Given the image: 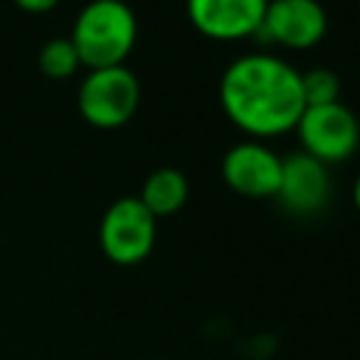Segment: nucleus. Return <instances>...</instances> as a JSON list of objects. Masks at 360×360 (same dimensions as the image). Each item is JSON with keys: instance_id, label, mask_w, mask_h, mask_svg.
<instances>
[{"instance_id": "obj_5", "label": "nucleus", "mask_w": 360, "mask_h": 360, "mask_svg": "<svg viewBox=\"0 0 360 360\" xmlns=\"http://www.w3.org/2000/svg\"><path fill=\"white\" fill-rule=\"evenodd\" d=\"M301 152L323 166L346 163L360 146V121L343 101L304 107L295 129Z\"/></svg>"}, {"instance_id": "obj_12", "label": "nucleus", "mask_w": 360, "mask_h": 360, "mask_svg": "<svg viewBox=\"0 0 360 360\" xmlns=\"http://www.w3.org/2000/svg\"><path fill=\"white\" fill-rule=\"evenodd\" d=\"M301 96L304 107L340 101V76L329 68H309L301 73Z\"/></svg>"}, {"instance_id": "obj_2", "label": "nucleus", "mask_w": 360, "mask_h": 360, "mask_svg": "<svg viewBox=\"0 0 360 360\" xmlns=\"http://www.w3.org/2000/svg\"><path fill=\"white\" fill-rule=\"evenodd\" d=\"M70 42L87 70L124 65L138 42V17L124 0H90L73 20Z\"/></svg>"}, {"instance_id": "obj_11", "label": "nucleus", "mask_w": 360, "mask_h": 360, "mask_svg": "<svg viewBox=\"0 0 360 360\" xmlns=\"http://www.w3.org/2000/svg\"><path fill=\"white\" fill-rule=\"evenodd\" d=\"M37 65H39V73L45 79H53V82H65V79H73L82 68V59L70 42V37H53L48 39L42 48H39V56H37Z\"/></svg>"}, {"instance_id": "obj_7", "label": "nucleus", "mask_w": 360, "mask_h": 360, "mask_svg": "<svg viewBox=\"0 0 360 360\" xmlns=\"http://www.w3.org/2000/svg\"><path fill=\"white\" fill-rule=\"evenodd\" d=\"M329 31L321 0H270L259 34L284 51H309Z\"/></svg>"}, {"instance_id": "obj_1", "label": "nucleus", "mask_w": 360, "mask_h": 360, "mask_svg": "<svg viewBox=\"0 0 360 360\" xmlns=\"http://www.w3.org/2000/svg\"><path fill=\"white\" fill-rule=\"evenodd\" d=\"M219 107L245 138H281L304 112L301 70L264 51L236 56L219 76Z\"/></svg>"}, {"instance_id": "obj_6", "label": "nucleus", "mask_w": 360, "mask_h": 360, "mask_svg": "<svg viewBox=\"0 0 360 360\" xmlns=\"http://www.w3.org/2000/svg\"><path fill=\"white\" fill-rule=\"evenodd\" d=\"M225 186L248 200H276L281 177V155L267 146V141L245 138L233 143L219 163Z\"/></svg>"}, {"instance_id": "obj_4", "label": "nucleus", "mask_w": 360, "mask_h": 360, "mask_svg": "<svg viewBox=\"0 0 360 360\" xmlns=\"http://www.w3.org/2000/svg\"><path fill=\"white\" fill-rule=\"evenodd\" d=\"M158 242V219L146 211V205L129 194L118 197L107 205L98 222V245L101 253L121 267L141 264Z\"/></svg>"}, {"instance_id": "obj_14", "label": "nucleus", "mask_w": 360, "mask_h": 360, "mask_svg": "<svg viewBox=\"0 0 360 360\" xmlns=\"http://www.w3.org/2000/svg\"><path fill=\"white\" fill-rule=\"evenodd\" d=\"M352 205H354V211L360 214V174H357L354 183H352Z\"/></svg>"}, {"instance_id": "obj_8", "label": "nucleus", "mask_w": 360, "mask_h": 360, "mask_svg": "<svg viewBox=\"0 0 360 360\" xmlns=\"http://www.w3.org/2000/svg\"><path fill=\"white\" fill-rule=\"evenodd\" d=\"M270 0H186L191 28L214 42H242L259 34Z\"/></svg>"}, {"instance_id": "obj_10", "label": "nucleus", "mask_w": 360, "mask_h": 360, "mask_svg": "<svg viewBox=\"0 0 360 360\" xmlns=\"http://www.w3.org/2000/svg\"><path fill=\"white\" fill-rule=\"evenodd\" d=\"M138 200L146 205V211L155 217V219H163V217H172L177 214L186 200H188V180L180 169L174 166H160L155 172L146 174L143 186H141V194Z\"/></svg>"}, {"instance_id": "obj_9", "label": "nucleus", "mask_w": 360, "mask_h": 360, "mask_svg": "<svg viewBox=\"0 0 360 360\" xmlns=\"http://www.w3.org/2000/svg\"><path fill=\"white\" fill-rule=\"evenodd\" d=\"M329 197H332L329 166H323L321 160L304 152L281 158V177H278L276 200L281 202L284 211L295 217H312L326 208Z\"/></svg>"}, {"instance_id": "obj_3", "label": "nucleus", "mask_w": 360, "mask_h": 360, "mask_svg": "<svg viewBox=\"0 0 360 360\" xmlns=\"http://www.w3.org/2000/svg\"><path fill=\"white\" fill-rule=\"evenodd\" d=\"M79 115L96 129H118L141 107V82L127 65L93 68L79 82Z\"/></svg>"}, {"instance_id": "obj_13", "label": "nucleus", "mask_w": 360, "mask_h": 360, "mask_svg": "<svg viewBox=\"0 0 360 360\" xmlns=\"http://www.w3.org/2000/svg\"><path fill=\"white\" fill-rule=\"evenodd\" d=\"M20 11H25V14H48V11H53L62 0H11Z\"/></svg>"}]
</instances>
